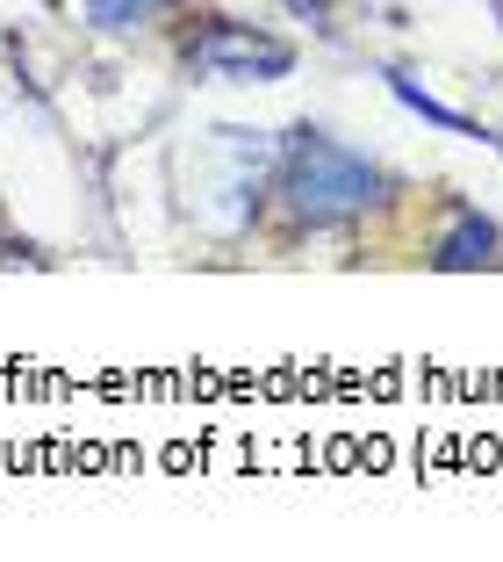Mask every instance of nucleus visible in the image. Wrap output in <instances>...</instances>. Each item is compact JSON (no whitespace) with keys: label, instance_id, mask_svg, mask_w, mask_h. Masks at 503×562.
Instances as JSON below:
<instances>
[{"label":"nucleus","instance_id":"f257e3e1","mask_svg":"<svg viewBox=\"0 0 503 562\" xmlns=\"http://www.w3.org/2000/svg\"><path fill=\"white\" fill-rule=\"evenodd\" d=\"M281 195H288L295 224H345L381 202V173L359 151L331 145L324 131H302L288 137V159H281Z\"/></svg>","mask_w":503,"mask_h":562},{"label":"nucleus","instance_id":"7ed1b4c3","mask_svg":"<svg viewBox=\"0 0 503 562\" xmlns=\"http://www.w3.org/2000/svg\"><path fill=\"white\" fill-rule=\"evenodd\" d=\"M482 260H496V224H489V216H460L454 238L438 246V267L460 274V267H482Z\"/></svg>","mask_w":503,"mask_h":562},{"label":"nucleus","instance_id":"20e7f679","mask_svg":"<svg viewBox=\"0 0 503 562\" xmlns=\"http://www.w3.org/2000/svg\"><path fill=\"white\" fill-rule=\"evenodd\" d=\"M389 87H396V101H403V109H418V116H424V123H438V131H454V137H489L482 123L454 116V109H446V101H432V94H424L418 80H403V72H389Z\"/></svg>","mask_w":503,"mask_h":562},{"label":"nucleus","instance_id":"39448f33","mask_svg":"<svg viewBox=\"0 0 503 562\" xmlns=\"http://www.w3.org/2000/svg\"><path fill=\"white\" fill-rule=\"evenodd\" d=\"M159 8H173V0H94V22L101 30H137V22L159 15Z\"/></svg>","mask_w":503,"mask_h":562},{"label":"nucleus","instance_id":"f03ea898","mask_svg":"<svg viewBox=\"0 0 503 562\" xmlns=\"http://www.w3.org/2000/svg\"><path fill=\"white\" fill-rule=\"evenodd\" d=\"M187 66H202L209 80H281L295 66V50L281 36L244 30V22H216V30L187 36Z\"/></svg>","mask_w":503,"mask_h":562}]
</instances>
